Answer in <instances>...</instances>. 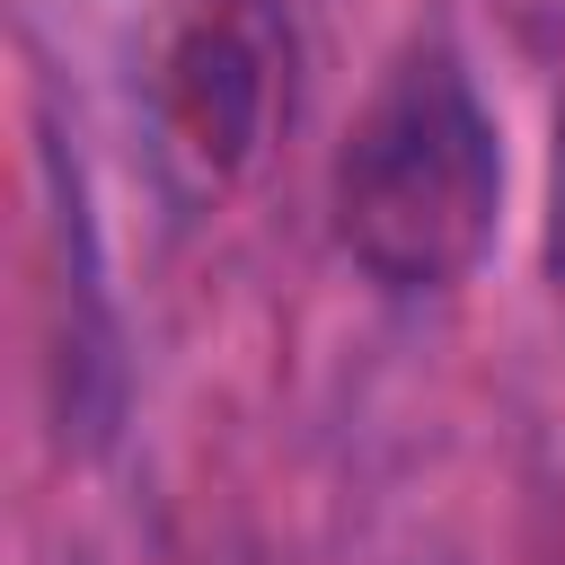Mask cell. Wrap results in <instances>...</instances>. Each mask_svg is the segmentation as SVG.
<instances>
[{
  "label": "cell",
  "mask_w": 565,
  "mask_h": 565,
  "mask_svg": "<svg viewBox=\"0 0 565 565\" xmlns=\"http://www.w3.org/2000/svg\"><path fill=\"white\" fill-rule=\"evenodd\" d=\"M503 212V141L450 44H415L335 150V238L388 291H450Z\"/></svg>",
  "instance_id": "6da1fadb"
},
{
  "label": "cell",
  "mask_w": 565,
  "mask_h": 565,
  "mask_svg": "<svg viewBox=\"0 0 565 565\" xmlns=\"http://www.w3.org/2000/svg\"><path fill=\"white\" fill-rule=\"evenodd\" d=\"M274 79H282V35L256 0H212L177 26L168 71H159V106L177 150L203 177H238L265 141L274 115Z\"/></svg>",
  "instance_id": "7a4b0ae2"
},
{
  "label": "cell",
  "mask_w": 565,
  "mask_h": 565,
  "mask_svg": "<svg viewBox=\"0 0 565 565\" xmlns=\"http://www.w3.org/2000/svg\"><path fill=\"white\" fill-rule=\"evenodd\" d=\"M547 247H556V282H565V177H556V230H547Z\"/></svg>",
  "instance_id": "3957f363"
}]
</instances>
